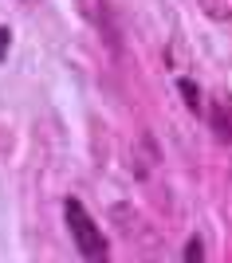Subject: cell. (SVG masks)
Returning a JSON list of instances; mask_svg holds the SVG:
<instances>
[{
	"label": "cell",
	"mask_w": 232,
	"mask_h": 263,
	"mask_svg": "<svg viewBox=\"0 0 232 263\" xmlns=\"http://www.w3.org/2000/svg\"><path fill=\"white\" fill-rule=\"evenodd\" d=\"M63 216H67V228H71V236H75V248H79L83 259H106V255H111V248H106V240H102L99 224L87 216V209L79 204V197L63 200Z\"/></svg>",
	"instance_id": "6da1fadb"
},
{
	"label": "cell",
	"mask_w": 232,
	"mask_h": 263,
	"mask_svg": "<svg viewBox=\"0 0 232 263\" xmlns=\"http://www.w3.org/2000/svg\"><path fill=\"white\" fill-rule=\"evenodd\" d=\"M209 126H212V134H217L221 142L232 145V102H212V110H209Z\"/></svg>",
	"instance_id": "7a4b0ae2"
},
{
	"label": "cell",
	"mask_w": 232,
	"mask_h": 263,
	"mask_svg": "<svg viewBox=\"0 0 232 263\" xmlns=\"http://www.w3.org/2000/svg\"><path fill=\"white\" fill-rule=\"evenodd\" d=\"M8 44H12V32H8V28H0V59L8 55Z\"/></svg>",
	"instance_id": "3957f363"
},
{
	"label": "cell",
	"mask_w": 232,
	"mask_h": 263,
	"mask_svg": "<svg viewBox=\"0 0 232 263\" xmlns=\"http://www.w3.org/2000/svg\"><path fill=\"white\" fill-rule=\"evenodd\" d=\"M201 255H205V252H201V243H197V240L185 243V259H201Z\"/></svg>",
	"instance_id": "277c9868"
}]
</instances>
